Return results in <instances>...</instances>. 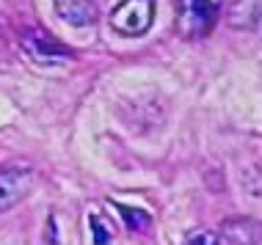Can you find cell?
<instances>
[{
    "label": "cell",
    "mask_w": 262,
    "mask_h": 245,
    "mask_svg": "<svg viewBox=\"0 0 262 245\" xmlns=\"http://www.w3.org/2000/svg\"><path fill=\"white\" fill-rule=\"evenodd\" d=\"M221 6L224 0H180V17H177L180 33L185 39H199L210 33Z\"/></svg>",
    "instance_id": "1"
},
{
    "label": "cell",
    "mask_w": 262,
    "mask_h": 245,
    "mask_svg": "<svg viewBox=\"0 0 262 245\" xmlns=\"http://www.w3.org/2000/svg\"><path fill=\"white\" fill-rule=\"evenodd\" d=\"M155 0H122L111 11V28L122 36H141L152 28Z\"/></svg>",
    "instance_id": "2"
},
{
    "label": "cell",
    "mask_w": 262,
    "mask_h": 245,
    "mask_svg": "<svg viewBox=\"0 0 262 245\" xmlns=\"http://www.w3.org/2000/svg\"><path fill=\"white\" fill-rule=\"evenodd\" d=\"M19 47H23V53L36 66H61V64H67V61H72V53L63 50L58 41L47 39L45 33L33 31V28H28L23 33V44Z\"/></svg>",
    "instance_id": "3"
},
{
    "label": "cell",
    "mask_w": 262,
    "mask_h": 245,
    "mask_svg": "<svg viewBox=\"0 0 262 245\" xmlns=\"http://www.w3.org/2000/svg\"><path fill=\"white\" fill-rule=\"evenodd\" d=\"M33 174L28 168H0V212L14 209L31 193Z\"/></svg>",
    "instance_id": "4"
},
{
    "label": "cell",
    "mask_w": 262,
    "mask_h": 245,
    "mask_svg": "<svg viewBox=\"0 0 262 245\" xmlns=\"http://www.w3.org/2000/svg\"><path fill=\"white\" fill-rule=\"evenodd\" d=\"M55 14L75 28H86L97 22L94 0H55Z\"/></svg>",
    "instance_id": "5"
},
{
    "label": "cell",
    "mask_w": 262,
    "mask_h": 245,
    "mask_svg": "<svg viewBox=\"0 0 262 245\" xmlns=\"http://www.w3.org/2000/svg\"><path fill=\"white\" fill-rule=\"evenodd\" d=\"M122 212V218L127 220V229L130 232H146V229L152 226V218H149V212H144V209H130V207H124V204H113Z\"/></svg>",
    "instance_id": "6"
},
{
    "label": "cell",
    "mask_w": 262,
    "mask_h": 245,
    "mask_svg": "<svg viewBox=\"0 0 262 245\" xmlns=\"http://www.w3.org/2000/svg\"><path fill=\"white\" fill-rule=\"evenodd\" d=\"M185 245H226V240L212 229H196V232L188 234Z\"/></svg>",
    "instance_id": "7"
},
{
    "label": "cell",
    "mask_w": 262,
    "mask_h": 245,
    "mask_svg": "<svg viewBox=\"0 0 262 245\" xmlns=\"http://www.w3.org/2000/svg\"><path fill=\"white\" fill-rule=\"evenodd\" d=\"M89 229H91V242H94V245H108L111 242L113 232L105 226V220L100 218V215H91V218H89Z\"/></svg>",
    "instance_id": "8"
}]
</instances>
